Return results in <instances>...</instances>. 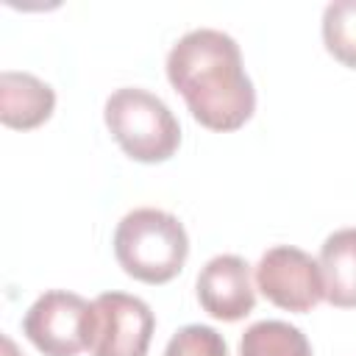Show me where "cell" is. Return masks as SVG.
Masks as SVG:
<instances>
[{"mask_svg":"<svg viewBox=\"0 0 356 356\" xmlns=\"http://www.w3.org/2000/svg\"><path fill=\"white\" fill-rule=\"evenodd\" d=\"M167 78L209 131H236L256 111V89L236 39L217 28L186 31L167 53Z\"/></svg>","mask_w":356,"mask_h":356,"instance_id":"1","label":"cell"},{"mask_svg":"<svg viewBox=\"0 0 356 356\" xmlns=\"http://www.w3.org/2000/svg\"><path fill=\"white\" fill-rule=\"evenodd\" d=\"M114 256L131 278L142 284H167L186 264L189 236L175 214L142 206L117 222Z\"/></svg>","mask_w":356,"mask_h":356,"instance_id":"2","label":"cell"},{"mask_svg":"<svg viewBox=\"0 0 356 356\" xmlns=\"http://www.w3.org/2000/svg\"><path fill=\"white\" fill-rule=\"evenodd\" d=\"M103 120L122 153L142 164L167 161L181 145V125L170 106L139 86L114 89L106 97Z\"/></svg>","mask_w":356,"mask_h":356,"instance_id":"3","label":"cell"},{"mask_svg":"<svg viewBox=\"0 0 356 356\" xmlns=\"http://www.w3.org/2000/svg\"><path fill=\"white\" fill-rule=\"evenodd\" d=\"M22 331L44 356H78L89 350L92 303L67 289H47L25 312Z\"/></svg>","mask_w":356,"mask_h":356,"instance_id":"4","label":"cell"},{"mask_svg":"<svg viewBox=\"0 0 356 356\" xmlns=\"http://www.w3.org/2000/svg\"><path fill=\"white\" fill-rule=\"evenodd\" d=\"M156 331L150 306L128 292H103L92 300V356H147Z\"/></svg>","mask_w":356,"mask_h":356,"instance_id":"5","label":"cell"},{"mask_svg":"<svg viewBox=\"0 0 356 356\" xmlns=\"http://www.w3.org/2000/svg\"><path fill=\"white\" fill-rule=\"evenodd\" d=\"M256 289L284 312H312L325 300V284L317 259L295 245L270 248L256 264Z\"/></svg>","mask_w":356,"mask_h":356,"instance_id":"6","label":"cell"},{"mask_svg":"<svg viewBox=\"0 0 356 356\" xmlns=\"http://www.w3.org/2000/svg\"><path fill=\"white\" fill-rule=\"evenodd\" d=\"M195 289L203 312L222 323H236L256 306L250 264L236 253H220L209 259L197 273Z\"/></svg>","mask_w":356,"mask_h":356,"instance_id":"7","label":"cell"},{"mask_svg":"<svg viewBox=\"0 0 356 356\" xmlns=\"http://www.w3.org/2000/svg\"><path fill=\"white\" fill-rule=\"evenodd\" d=\"M56 108V92L33 72L3 70L0 75V120L6 128L31 131L50 120Z\"/></svg>","mask_w":356,"mask_h":356,"instance_id":"8","label":"cell"},{"mask_svg":"<svg viewBox=\"0 0 356 356\" xmlns=\"http://www.w3.org/2000/svg\"><path fill=\"white\" fill-rule=\"evenodd\" d=\"M325 300L337 309H356V228H339L320 248Z\"/></svg>","mask_w":356,"mask_h":356,"instance_id":"9","label":"cell"},{"mask_svg":"<svg viewBox=\"0 0 356 356\" xmlns=\"http://www.w3.org/2000/svg\"><path fill=\"white\" fill-rule=\"evenodd\" d=\"M239 356H312L306 334L284 320H259L245 328Z\"/></svg>","mask_w":356,"mask_h":356,"instance_id":"10","label":"cell"},{"mask_svg":"<svg viewBox=\"0 0 356 356\" xmlns=\"http://www.w3.org/2000/svg\"><path fill=\"white\" fill-rule=\"evenodd\" d=\"M323 44L339 64L356 70V0H334L325 6Z\"/></svg>","mask_w":356,"mask_h":356,"instance_id":"11","label":"cell"},{"mask_svg":"<svg viewBox=\"0 0 356 356\" xmlns=\"http://www.w3.org/2000/svg\"><path fill=\"white\" fill-rule=\"evenodd\" d=\"M164 356H228V345L217 328L189 323L170 337Z\"/></svg>","mask_w":356,"mask_h":356,"instance_id":"12","label":"cell"},{"mask_svg":"<svg viewBox=\"0 0 356 356\" xmlns=\"http://www.w3.org/2000/svg\"><path fill=\"white\" fill-rule=\"evenodd\" d=\"M3 345H6V356H19L17 348H14V342H11L8 337H3Z\"/></svg>","mask_w":356,"mask_h":356,"instance_id":"13","label":"cell"}]
</instances>
